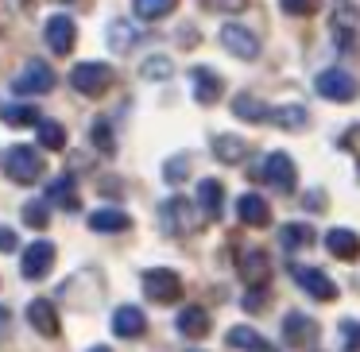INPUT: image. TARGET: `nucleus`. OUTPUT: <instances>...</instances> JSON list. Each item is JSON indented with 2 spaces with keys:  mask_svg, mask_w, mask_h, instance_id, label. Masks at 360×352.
<instances>
[{
  "mask_svg": "<svg viewBox=\"0 0 360 352\" xmlns=\"http://www.w3.org/2000/svg\"><path fill=\"white\" fill-rule=\"evenodd\" d=\"M345 148H352V151H356V155H360V128H349V136H345Z\"/></svg>",
  "mask_w": 360,
  "mask_h": 352,
  "instance_id": "42",
  "label": "nucleus"
},
{
  "mask_svg": "<svg viewBox=\"0 0 360 352\" xmlns=\"http://www.w3.org/2000/svg\"><path fill=\"white\" fill-rule=\"evenodd\" d=\"M8 333H12V310L0 306V337H8Z\"/></svg>",
  "mask_w": 360,
  "mask_h": 352,
  "instance_id": "41",
  "label": "nucleus"
},
{
  "mask_svg": "<svg viewBox=\"0 0 360 352\" xmlns=\"http://www.w3.org/2000/svg\"><path fill=\"white\" fill-rule=\"evenodd\" d=\"M264 302H267V290H259V287H252V294H244V310H252V313H259Z\"/></svg>",
  "mask_w": 360,
  "mask_h": 352,
  "instance_id": "38",
  "label": "nucleus"
},
{
  "mask_svg": "<svg viewBox=\"0 0 360 352\" xmlns=\"http://www.w3.org/2000/svg\"><path fill=\"white\" fill-rule=\"evenodd\" d=\"M236 217H240L244 225L259 228V225H267V221H271V209H267V202L259 194H244L240 202H236Z\"/></svg>",
  "mask_w": 360,
  "mask_h": 352,
  "instance_id": "19",
  "label": "nucleus"
},
{
  "mask_svg": "<svg viewBox=\"0 0 360 352\" xmlns=\"http://www.w3.org/2000/svg\"><path fill=\"white\" fill-rule=\"evenodd\" d=\"M47 205H51V202H39V197H35V202H27V205H24V221H27L32 228H47V225H51V209H47Z\"/></svg>",
  "mask_w": 360,
  "mask_h": 352,
  "instance_id": "32",
  "label": "nucleus"
},
{
  "mask_svg": "<svg viewBox=\"0 0 360 352\" xmlns=\"http://www.w3.org/2000/svg\"><path fill=\"white\" fill-rule=\"evenodd\" d=\"M109 82H112V70L105 63H78L70 70V86L78 89V93H86V97L105 93V89H109Z\"/></svg>",
  "mask_w": 360,
  "mask_h": 352,
  "instance_id": "3",
  "label": "nucleus"
},
{
  "mask_svg": "<svg viewBox=\"0 0 360 352\" xmlns=\"http://www.w3.org/2000/svg\"><path fill=\"white\" fill-rule=\"evenodd\" d=\"M326 248L333 252L337 259H356L360 256V236L352 228H329L326 233Z\"/></svg>",
  "mask_w": 360,
  "mask_h": 352,
  "instance_id": "17",
  "label": "nucleus"
},
{
  "mask_svg": "<svg viewBox=\"0 0 360 352\" xmlns=\"http://www.w3.org/2000/svg\"><path fill=\"white\" fill-rule=\"evenodd\" d=\"M143 294L151 302H174L182 294V279L171 267H151V271H143Z\"/></svg>",
  "mask_w": 360,
  "mask_h": 352,
  "instance_id": "6",
  "label": "nucleus"
},
{
  "mask_svg": "<svg viewBox=\"0 0 360 352\" xmlns=\"http://www.w3.org/2000/svg\"><path fill=\"white\" fill-rule=\"evenodd\" d=\"M4 120H8V124H39L35 109H27V105H12V109H4Z\"/></svg>",
  "mask_w": 360,
  "mask_h": 352,
  "instance_id": "35",
  "label": "nucleus"
},
{
  "mask_svg": "<svg viewBox=\"0 0 360 352\" xmlns=\"http://www.w3.org/2000/svg\"><path fill=\"white\" fill-rule=\"evenodd\" d=\"M229 344L240 348V352H267V341L252 325H233V329H229Z\"/></svg>",
  "mask_w": 360,
  "mask_h": 352,
  "instance_id": "23",
  "label": "nucleus"
},
{
  "mask_svg": "<svg viewBox=\"0 0 360 352\" xmlns=\"http://www.w3.org/2000/svg\"><path fill=\"white\" fill-rule=\"evenodd\" d=\"M279 236H283V248H302V244L314 240V233H310L306 225H287Z\"/></svg>",
  "mask_w": 360,
  "mask_h": 352,
  "instance_id": "33",
  "label": "nucleus"
},
{
  "mask_svg": "<svg viewBox=\"0 0 360 352\" xmlns=\"http://www.w3.org/2000/svg\"><path fill=\"white\" fill-rule=\"evenodd\" d=\"M132 8L140 20H163L174 8V0H132Z\"/></svg>",
  "mask_w": 360,
  "mask_h": 352,
  "instance_id": "29",
  "label": "nucleus"
},
{
  "mask_svg": "<svg viewBox=\"0 0 360 352\" xmlns=\"http://www.w3.org/2000/svg\"><path fill=\"white\" fill-rule=\"evenodd\" d=\"M314 86H318V93L326 97V101H349V97L356 93V82H352V74H349V70H337V66H333V70H321Z\"/></svg>",
  "mask_w": 360,
  "mask_h": 352,
  "instance_id": "9",
  "label": "nucleus"
},
{
  "mask_svg": "<svg viewBox=\"0 0 360 352\" xmlns=\"http://www.w3.org/2000/svg\"><path fill=\"white\" fill-rule=\"evenodd\" d=\"M190 352H202V348H190Z\"/></svg>",
  "mask_w": 360,
  "mask_h": 352,
  "instance_id": "44",
  "label": "nucleus"
},
{
  "mask_svg": "<svg viewBox=\"0 0 360 352\" xmlns=\"http://www.w3.org/2000/svg\"><path fill=\"white\" fill-rule=\"evenodd\" d=\"M47 202L63 205V209H78V186H74V174H63L47 186Z\"/></svg>",
  "mask_w": 360,
  "mask_h": 352,
  "instance_id": "21",
  "label": "nucleus"
},
{
  "mask_svg": "<svg viewBox=\"0 0 360 352\" xmlns=\"http://www.w3.org/2000/svg\"><path fill=\"white\" fill-rule=\"evenodd\" d=\"M213 151H217L221 163H240L248 155V143L236 140V136H213Z\"/></svg>",
  "mask_w": 360,
  "mask_h": 352,
  "instance_id": "24",
  "label": "nucleus"
},
{
  "mask_svg": "<svg viewBox=\"0 0 360 352\" xmlns=\"http://www.w3.org/2000/svg\"><path fill=\"white\" fill-rule=\"evenodd\" d=\"M128 225H132V221L120 209H94L89 213V228H94V233H124Z\"/></svg>",
  "mask_w": 360,
  "mask_h": 352,
  "instance_id": "22",
  "label": "nucleus"
},
{
  "mask_svg": "<svg viewBox=\"0 0 360 352\" xmlns=\"http://www.w3.org/2000/svg\"><path fill=\"white\" fill-rule=\"evenodd\" d=\"M283 333H287V344H310V341H318V325H314L306 313H290V318L283 321Z\"/></svg>",
  "mask_w": 360,
  "mask_h": 352,
  "instance_id": "20",
  "label": "nucleus"
},
{
  "mask_svg": "<svg viewBox=\"0 0 360 352\" xmlns=\"http://www.w3.org/2000/svg\"><path fill=\"white\" fill-rule=\"evenodd\" d=\"M89 352H112V348H105V344H97V348H89Z\"/></svg>",
  "mask_w": 360,
  "mask_h": 352,
  "instance_id": "43",
  "label": "nucleus"
},
{
  "mask_svg": "<svg viewBox=\"0 0 360 352\" xmlns=\"http://www.w3.org/2000/svg\"><path fill=\"white\" fill-rule=\"evenodd\" d=\"M4 174L20 186H32L43 174V155L32 148V143H16V148L4 151Z\"/></svg>",
  "mask_w": 360,
  "mask_h": 352,
  "instance_id": "1",
  "label": "nucleus"
},
{
  "mask_svg": "<svg viewBox=\"0 0 360 352\" xmlns=\"http://www.w3.org/2000/svg\"><path fill=\"white\" fill-rule=\"evenodd\" d=\"M89 143H94L97 151H105V155H112V151H117V140H112L109 120H94V128H89Z\"/></svg>",
  "mask_w": 360,
  "mask_h": 352,
  "instance_id": "28",
  "label": "nucleus"
},
{
  "mask_svg": "<svg viewBox=\"0 0 360 352\" xmlns=\"http://www.w3.org/2000/svg\"><path fill=\"white\" fill-rule=\"evenodd\" d=\"M259 178L267 182V186L283 190V194H290L295 190V163H290V155H283V151H271V155L264 159V167H259Z\"/></svg>",
  "mask_w": 360,
  "mask_h": 352,
  "instance_id": "7",
  "label": "nucleus"
},
{
  "mask_svg": "<svg viewBox=\"0 0 360 352\" xmlns=\"http://www.w3.org/2000/svg\"><path fill=\"white\" fill-rule=\"evenodd\" d=\"M233 112L240 120H271V109H267L264 101H256V97H248V93L233 97Z\"/></svg>",
  "mask_w": 360,
  "mask_h": 352,
  "instance_id": "26",
  "label": "nucleus"
},
{
  "mask_svg": "<svg viewBox=\"0 0 360 352\" xmlns=\"http://www.w3.org/2000/svg\"><path fill=\"white\" fill-rule=\"evenodd\" d=\"M271 120L283 128H302L306 124V109L302 105H287V109H271Z\"/></svg>",
  "mask_w": 360,
  "mask_h": 352,
  "instance_id": "31",
  "label": "nucleus"
},
{
  "mask_svg": "<svg viewBox=\"0 0 360 352\" xmlns=\"http://www.w3.org/2000/svg\"><path fill=\"white\" fill-rule=\"evenodd\" d=\"M109 47L117 51V55H124V51L136 47V27L128 24V20H112L109 24Z\"/></svg>",
  "mask_w": 360,
  "mask_h": 352,
  "instance_id": "25",
  "label": "nucleus"
},
{
  "mask_svg": "<svg viewBox=\"0 0 360 352\" xmlns=\"http://www.w3.org/2000/svg\"><path fill=\"white\" fill-rule=\"evenodd\" d=\"M341 337H345V348L360 352V325L356 321H341Z\"/></svg>",
  "mask_w": 360,
  "mask_h": 352,
  "instance_id": "36",
  "label": "nucleus"
},
{
  "mask_svg": "<svg viewBox=\"0 0 360 352\" xmlns=\"http://www.w3.org/2000/svg\"><path fill=\"white\" fill-rule=\"evenodd\" d=\"M16 248H20L16 233H12V228H4V225H0V252H16Z\"/></svg>",
  "mask_w": 360,
  "mask_h": 352,
  "instance_id": "39",
  "label": "nucleus"
},
{
  "mask_svg": "<svg viewBox=\"0 0 360 352\" xmlns=\"http://www.w3.org/2000/svg\"><path fill=\"white\" fill-rule=\"evenodd\" d=\"M190 82H194V97H198L202 105H213V101L221 97V89H225V82H221L217 74L210 70V66H194Z\"/></svg>",
  "mask_w": 360,
  "mask_h": 352,
  "instance_id": "14",
  "label": "nucleus"
},
{
  "mask_svg": "<svg viewBox=\"0 0 360 352\" xmlns=\"http://www.w3.org/2000/svg\"><path fill=\"white\" fill-rule=\"evenodd\" d=\"M236 271H240V279L248 287H264L267 275H271V259L264 256V248H244L236 256Z\"/></svg>",
  "mask_w": 360,
  "mask_h": 352,
  "instance_id": "10",
  "label": "nucleus"
},
{
  "mask_svg": "<svg viewBox=\"0 0 360 352\" xmlns=\"http://www.w3.org/2000/svg\"><path fill=\"white\" fill-rule=\"evenodd\" d=\"M51 267H55V244H51V240L27 244L24 256H20V271H24V279H32V282L47 279Z\"/></svg>",
  "mask_w": 360,
  "mask_h": 352,
  "instance_id": "4",
  "label": "nucleus"
},
{
  "mask_svg": "<svg viewBox=\"0 0 360 352\" xmlns=\"http://www.w3.org/2000/svg\"><path fill=\"white\" fill-rule=\"evenodd\" d=\"M39 148H47V151L66 148V128L58 120H39Z\"/></svg>",
  "mask_w": 360,
  "mask_h": 352,
  "instance_id": "27",
  "label": "nucleus"
},
{
  "mask_svg": "<svg viewBox=\"0 0 360 352\" xmlns=\"http://www.w3.org/2000/svg\"><path fill=\"white\" fill-rule=\"evenodd\" d=\"M283 4H287L290 12H302V16H306V12L318 8V0H283Z\"/></svg>",
  "mask_w": 360,
  "mask_h": 352,
  "instance_id": "40",
  "label": "nucleus"
},
{
  "mask_svg": "<svg viewBox=\"0 0 360 352\" xmlns=\"http://www.w3.org/2000/svg\"><path fill=\"white\" fill-rule=\"evenodd\" d=\"M143 329H148V318H143L140 306H120L112 313V333L117 337H140Z\"/></svg>",
  "mask_w": 360,
  "mask_h": 352,
  "instance_id": "16",
  "label": "nucleus"
},
{
  "mask_svg": "<svg viewBox=\"0 0 360 352\" xmlns=\"http://www.w3.org/2000/svg\"><path fill=\"white\" fill-rule=\"evenodd\" d=\"M179 333L190 337V341H202L205 333H210V313L202 310V306H186V310H179Z\"/></svg>",
  "mask_w": 360,
  "mask_h": 352,
  "instance_id": "15",
  "label": "nucleus"
},
{
  "mask_svg": "<svg viewBox=\"0 0 360 352\" xmlns=\"http://www.w3.org/2000/svg\"><path fill=\"white\" fill-rule=\"evenodd\" d=\"M290 275H295L298 287H302L310 298H318V302H333V298H337V287L329 282V275H326V271H318V267L290 263Z\"/></svg>",
  "mask_w": 360,
  "mask_h": 352,
  "instance_id": "8",
  "label": "nucleus"
},
{
  "mask_svg": "<svg viewBox=\"0 0 360 352\" xmlns=\"http://www.w3.org/2000/svg\"><path fill=\"white\" fill-rule=\"evenodd\" d=\"M159 221H163V228L171 236H186L198 228V209L186 197H167V202L159 205Z\"/></svg>",
  "mask_w": 360,
  "mask_h": 352,
  "instance_id": "2",
  "label": "nucleus"
},
{
  "mask_svg": "<svg viewBox=\"0 0 360 352\" xmlns=\"http://www.w3.org/2000/svg\"><path fill=\"white\" fill-rule=\"evenodd\" d=\"M140 74H143L148 82H163V78H171V58H167V55H151L148 63L140 66Z\"/></svg>",
  "mask_w": 360,
  "mask_h": 352,
  "instance_id": "30",
  "label": "nucleus"
},
{
  "mask_svg": "<svg viewBox=\"0 0 360 352\" xmlns=\"http://www.w3.org/2000/svg\"><path fill=\"white\" fill-rule=\"evenodd\" d=\"M221 43H225V51L236 55V58H256L259 55V39L248 32V27H240V24L221 27Z\"/></svg>",
  "mask_w": 360,
  "mask_h": 352,
  "instance_id": "13",
  "label": "nucleus"
},
{
  "mask_svg": "<svg viewBox=\"0 0 360 352\" xmlns=\"http://www.w3.org/2000/svg\"><path fill=\"white\" fill-rule=\"evenodd\" d=\"M186 174H190V159H186V155L167 159V167H163V178H167V182H182Z\"/></svg>",
  "mask_w": 360,
  "mask_h": 352,
  "instance_id": "34",
  "label": "nucleus"
},
{
  "mask_svg": "<svg viewBox=\"0 0 360 352\" xmlns=\"http://www.w3.org/2000/svg\"><path fill=\"white\" fill-rule=\"evenodd\" d=\"M221 205H225V186L217 178H202L198 182V209L205 217H221Z\"/></svg>",
  "mask_w": 360,
  "mask_h": 352,
  "instance_id": "18",
  "label": "nucleus"
},
{
  "mask_svg": "<svg viewBox=\"0 0 360 352\" xmlns=\"http://www.w3.org/2000/svg\"><path fill=\"white\" fill-rule=\"evenodd\" d=\"M12 89H16L20 97H39V93H51V89H55V70H51L47 63H27L24 70L16 74Z\"/></svg>",
  "mask_w": 360,
  "mask_h": 352,
  "instance_id": "5",
  "label": "nucleus"
},
{
  "mask_svg": "<svg viewBox=\"0 0 360 352\" xmlns=\"http://www.w3.org/2000/svg\"><path fill=\"white\" fill-rule=\"evenodd\" d=\"M27 325H32L35 333H43V337H58L63 321H58L55 302H51V298H35V302H27Z\"/></svg>",
  "mask_w": 360,
  "mask_h": 352,
  "instance_id": "11",
  "label": "nucleus"
},
{
  "mask_svg": "<svg viewBox=\"0 0 360 352\" xmlns=\"http://www.w3.org/2000/svg\"><path fill=\"white\" fill-rule=\"evenodd\" d=\"M210 12H240L244 8V0H202Z\"/></svg>",
  "mask_w": 360,
  "mask_h": 352,
  "instance_id": "37",
  "label": "nucleus"
},
{
  "mask_svg": "<svg viewBox=\"0 0 360 352\" xmlns=\"http://www.w3.org/2000/svg\"><path fill=\"white\" fill-rule=\"evenodd\" d=\"M43 35H47V47L55 51V55H70L78 27H74V20H70V16H63V12H58V16H51V20H47Z\"/></svg>",
  "mask_w": 360,
  "mask_h": 352,
  "instance_id": "12",
  "label": "nucleus"
}]
</instances>
